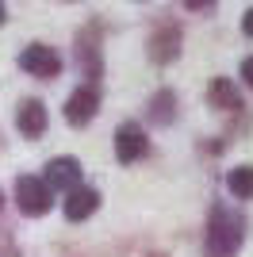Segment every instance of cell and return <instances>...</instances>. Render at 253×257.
<instances>
[{
	"label": "cell",
	"mask_w": 253,
	"mask_h": 257,
	"mask_svg": "<svg viewBox=\"0 0 253 257\" xmlns=\"http://www.w3.org/2000/svg\"><path fill=\"white\" fill-rule=\"evenodd\" d=\"M242 238H245V223L234 211H226V207L211 211L207 238H203L207 242V257H234L242 249Z\"/></svg>",
	"instance_id": "obj_1"
},
{
	"label": "cell",
	"mask_w": 253,
	"mask_h": 257,
	"mask_svg": "<svg viewBox=\"0 0 253 257\" xmlns=\"http://www.w3.org/2000/svg\"><path fill=\"white\" fill-rule=\"evenodd\" d=\"M16 207L23 215H31V219L46 215L50 211V188H46V181L42 177H20L16 181Z\"/></svg>",
	"instance_id": "obj_2"
},
{
	"label": "cell",
	"mask_w": 253,
	"mask_h": 257,
	"mask_svg": "<svg viewBox=\"0 0 253 257\" xmlns=\"http://www.w3.org/2000/svg\"><path fill=\"white\" fill-rule=\"evenodd\" d=\"M20 69L31 77H42V81H50V77L62 73V58L54 46H42V43H31L27 50L20 54Z\"/></svg>",
	"instance_id": "obj_3"
},
{
	"label": "cell",
	"mask_w": 253,
	"mask_h": 257,
	"mask_svg": "<svg viewBox=\"0 0 253 257\" xmlns=\"http://www.w3.org/2000/svg\"><path fill=\"white\" fill-rule=\"evenodd\" d=\"M96 107H100V92H96V85H81L73 96H69V104H65V123H73V127L92 123Z\"/></svg>",
	"instance_id": "obj_4"
},
{
	"label": "cell",
	"mask_w": 253,
	"mask_h": 257,
	"mask_svg": "<svg viewBox=\"0 0 253 257\" xmlns=\"http://www.w3.org/2000/svg\"><path fill=\"white\" fill-rule=\"evenodd\" d=\"M46 188H58V192H69V188H77L81 184V161L77 158H54L50 165H46Z\"/></svg>",
	"instance_id": "obj_5"
},
{
	"label": "cell",
	"mask_w": 253,
	"mask_h": 257,
	"mask_svg": "<svg viewBox=\"0 0 253 257\" xmlns=\"http://www.w3.org/2000/svg\"><path fill=\"white\" fill-rule=\"evenodd\" d=\"M142 154H146V135H142V127L123 123V127L115 131V158L123 161V165H131V161H138Z\"/></svg>",
	"instance_id": "obj_6"
},
{
	"label": "cell",
	"mask_w": 253,
	"mask_h": 257,
	"mask_svg": "<svg viewBox=\"0 0 253 257\" xmlns=\"http://www.w3.org/2000/svg\"><path fill=\"white\" fill-rule=\"evenodd\" d=\"M96 207H100V192H96V188H84V184L69 188V196H65V219H69V223L88 219Z\"/></svg>",
	"instance_id": "obj_7"
},
{
	"label": "cell",
	"mask_w": 253,
	"mask_h": 257,
	"mask_svg": "<svg viewBox=\"0 0 253 257\" xmlns=\"http://www.w3.org/2000/svg\"><path fill=\"white\" fill-rule=\"evenodd\" d=\"M16 127H20L27 139H39L42 131H46V107H42V100H23V104L16 107Z\"/></svg>",
	"instance_id": "obj_8"
},
{
	"label": "cell",
	"mask_w": 253,
	"mask_h": 257,
	"mask_svg": "<svg viewBox=\"0 0 253 257\" xmlns=\"http://www.w3.org/2000/svg\"><path fill=\"white\" fill-rule=\"evenodd\" d=\"M207 100H211V107H219V111H238V107H242L238 88H234V81H226V77H215V81H211Z\"/></svg>",
	"instance_id": "obj_9"
},
{
	"label": "cell",
	"mask_w": 253,
	"mask_h": 257,
	"mask_svg": "<svg viewBox=\"0 0 253 257\" xmlns=\"http://www.w3.org/2000/svg\"><path fill=\"white\" fill-rule=\"evenodd\" d=\"M177 43H180L177 27L158 31V35H154V43H150V58H154V62H169V58H177Z\"/></svg>",
	"instance_id": "obj_10"
},
{
	"label": "cell",
	"mask_w": 253,
	"mask_h": 257,
	"mask_svg": "<svg viewBox=\"0 0 253 257\" xmlns=\"http://www.w3.org/2000/svg\"><path fill=\"white\" fill-rule=\"evenodd\" d=\"M226 188H230L238 200H253V165H238V169L226 173Z\"/></svg>",
	"instance_id": "obj_11"
},
{
	"label": "cell",
	"mask_w": 253,
	"mask_h": 257,
	"mask_svg": "<svg viewBox=\"0 0 253 257\" xmlns=\"http://www.w3.org/2000/svg\"><path fill=\"white\" fill-rule=\"evenodd\" d=\"M173 111H177V96H173V92H158L154 104H150V119H154V123H169Z\"/></svg>",
	"instance_id": "obj_12"
},
{
	"label": "cell",
	"mask_w": 253,
	"mask_h": 257,
	"mask_svg": "<svg viewBox=\"0 0 253 257\" xmlns=\"http://www.w3.org/2000/svg\"><path fill=\"white\" fill-rule=\"evenodd\" d=\"M242 81L253 88V58H245V62H242Z\"/></svg>",
	"instance_id": "obj_13"
},
{
	"label": "cell",
	"mask_w": 253,
	"mask_h": 257,
	"mask_svg": "<svg viewBox=\"0 0 253 257\" xmlns=\"http://www.w3.org/2000/svg\"><path fill=\"white\" fill-rule=\"evenodd\" d=\"M242 27H245V35H253V8L245 12V20H242Z\"/></svg>",
	"instance_id": "obj_14"
},
{
	"label": "cell",
	"mask_w": 253,
	"mask_h": 257,
	"mask_svg": "<svg viewBox=\"0 0 253 257\" xmlns=\"http://www.w3.org/2000/svg\"><path fill=\"white\" fill-rule=\"evenodd\" d=\"M188 8H207V4H215V0H184Z\"/></svg>",
	"instance_id": "obj_15"
},
{
	"label": "cell",
	"mask_w": 253,
	"mask_h": 257,
	"mask_svg": "<svg viewBox=\"0 0 253 257\" xmlns=\"http://www.w3.org/2000/svg\"><path fill=\"white\" fill-rule=\"evenodd\" d=\"M0 23H4V0H0Z\"/></svg>",
	"instance_id": "obj_16"
},
{
	"label": "cell",
	"mask_w": 253,
	"mask_h": 257,
	"mask_svg": "<svg viewBox=\"0 0 253 257\" xmlns=\"http://www.w3.org/2000/svg\"><path fill=\"white\" fill-rule=\"evenodd\" d=\"M0 207H4V192H0Z\"/></svg>",
	"instance_id": "obj_17"
}]
</instances>
